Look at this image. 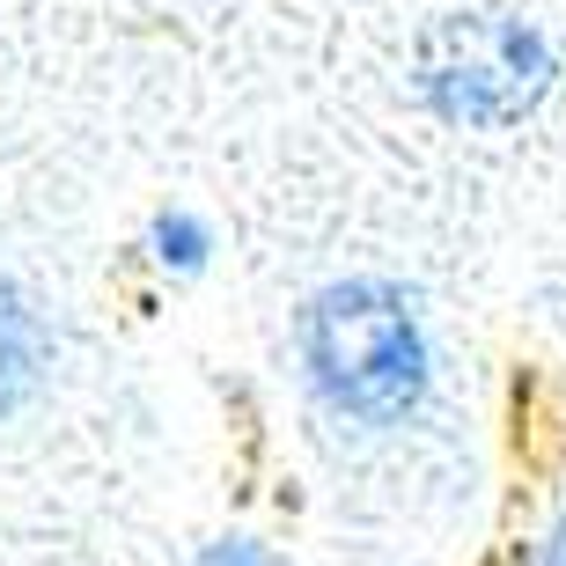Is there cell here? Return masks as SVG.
Wrapping results in <instances>:
<instances>
[{
    "label": "cell",
    "instance_id": "6da1fadb",
    "mask_svg": "<svg viewBox=\"0 0 566 566\" xmlns=\"http://www.w3.org/2000/svg\"><path fill=\"white\" fill-rule=\"evenodd\" d=\"M316 398L354 427H398L427 398V332L412 294L390 280H338L310 294L294 324Z\"/></svg>",
    "mask_w": 566,
    "mask_h": 566
},
{
    "label": "cell",
    "instance_id": "5b68a950",
    "mask_svg": "<svg viewBox=\"0 0 566 566\" xmlns=\"http://www.w3.org/2000/svg\"><path fill=\"white\" fill-rule=\"evenodd\" d=\"M199 566H273V559H265L258 537H221V545H207V559H199Z\"/></svg>",
    "mask_w": 566,
    "mask_h": 566
},
{
    "label": "cell",
    "instance_id": "3957f363",
    "mask_svg": "<svg viewBox=\"0 0 566 566\" xmlns=\"http://www.w3.org/2000/svg\"><path fill=\"white\" fill-rule=\"evenodd\" d=\"M44 368H52L44 316L30 310V294H22L15 280H0V420L22 412V405L44 390Z\"/></svg>",
    "mask_w": 566,
    "mask_h": 566
},
{
    "label": "cell",
    "instance_id": "8992f818",
    "mask_svg": "<svg viewBox=\"0 0 566 566\" xmlns=\"http://www.w3.org/2000/svg\"><path fill=\"white\" fill-rule=\"evenodd\" d=\"M545 566H566V523H559V537H552V552H545Z\"/></svg>",
    "mask_w": 566,
    "mask_h": 566
},
{
    "label": "cell",
    "instance_id": "7a4b0ae2",
    "mask_svg": "<svg viewBox=\"0 0 566 566\" xmlns=\"http://www.w3.org/2000/svg\"><path fill=\"white\" fill-rule=\"evenodd\" d=\"M412 66L420 96L449 126H507L552 88L545 38L515 15H441Z\"/></svg>",
    "mask_w": 566,
    "mask_h": 566
},
{
    "label": "cell",
    "instance_id": "277c9868",
    "mask_svg": "<svg viewBox=\"0 0 566 566\" xmlns=\"http://www.w3.org/2000/svg\"><path fill=\"white\" fill-rule=\"evenodd\" d=\"M155 258L177 265V273H191V265L207 258V229H199L191 213H163V221H155Z\"/></svg>",
    "mask_w": 566,
    "mask_h": 566
}]
</instances>
